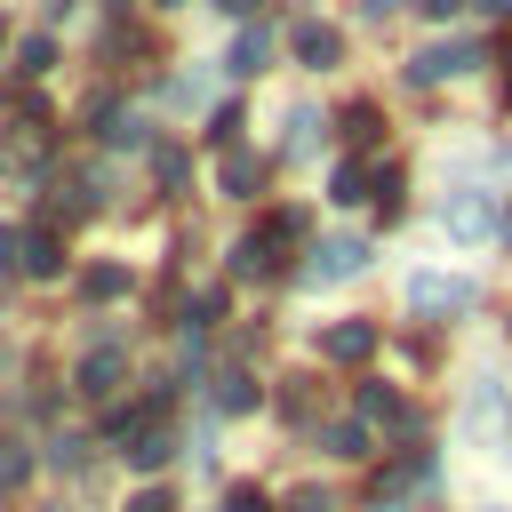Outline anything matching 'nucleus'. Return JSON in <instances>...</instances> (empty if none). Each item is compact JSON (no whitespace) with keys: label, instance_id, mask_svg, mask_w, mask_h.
<instances>
[{"label":"nucleus","instance_id":"nucleus-1","mask_svg":"<svg viewBox=\"0 0 512 512\" xmlns=\"http://www.w3.org/2000/svg\"><path fill=\"white\" fill-rule=\"evenodd\" d=\"M472 64H480V48H472V40H432V48L408 64V80H424V88H432V80H456V72H472Z\"/></svg>","mask_w":512,"mask_h":512},{"label":"nucleus","instance_id":"nucleus-2","mask_svg":"<svg viewBox=\"0 0 512 512\" xmlns=\"http://www.w3.org/2000/svg\"><path fill=\"white\" fill-rule=\"evenodd\" d=\"M408 304H416L424 320H440V312L472 304V280H448V272H416V280H408Z\"/></svg>","mask_w":512,"mask_h":512},{"label":"nucleus","instance_id":"nucleus-3","mask_svg":"<svg viewBox=\"0 0 512 512\" xmlns=\"http://www.w3.org/2000/svg\"><path fill=\"white\" fill-rule=\"evenodd\" d=\"M296 64H304V72H336V64H344V32L304 16V24H296Z\"/></svg>","mask_w":512,"mask_h":512},{"label":"nucleus","instance_id":"nucleus-4","mask_svg":"<svg viewBox=\"0 0 512 512\" xmlns=\"http://www.w3.org/2000/svg\"><path fill=\"white\" fill-rule=\"evenodd\" d=\"M320 352H328V360H368V352H376V320H336V328H320Z\"/></svg>","mask_w":512,"mask_h":512},{"label":"nucleus","instance_id":"nucleus-5","mask_svg":"<svg viewBox=\"0 0 512 512\" xmlns=\"http://www.w3.org/2000/svg\"><path fill=\"white\" fill-rule=\"evenodd\" d=\"M216 184H224V200H256V192H264V160H256V152H224Z\"/></svg>","mask_w":512,"mask_h":512},{"label":"nucleus","instance_id":"nucleus-6","mask_svg":"<svg viewBox=\"0 0 512 512\" xmlns=\"http://www.w3.org/2000/svg\"><path fill=\"white\" fill-rule=\"evenodd\" d=\"M360 240H328V248H312V280H344V272H360Z\"/></svg>","mask_w":512,"mask_h":512},{"label":"nucleus","instance_id":"nucleus-7","mask_svg":"<svg viewBox=\"0 0 512 512\" xmlns=\"http://www.w3.org/2000/svg\"><path fill=\"white\" fill-rule=\"evenodd\" d=\"M120 368H128V360H120L112 344H104V352H88V360H80V392H88V400H104V392L120 384Z\"/></svg>","mask_w":512,"mask_h":512},{"label":"nucleus","instance_id":"nucleus-8","mask_svg":"<svg viewBox=\"0 0 512 512\" xmlns=\"http://www.w3.org/2000/svg\"><path fill=\"white\" fill-rule=\"evenodd\" d=\"M256 400H264V384H256V376H240V368H224V376H216V408H224V416H248Z\"/></svg>","mask_w":512,"mask_h":512},{"label":"nucleus","instance_id":"nucleus-9","mask_svg":"<svg viewBox=\"0 0 512 512\" xmlns=\"http://www.w3.org/2000/svg\"><path fill=\"white\" fill-rule=\"evenodd\" d=\"M24 272H32V280H56V272H64V240H56V232H32V240H24Z\"/></svg>","mask_w":512,"mask_h":512},{"label":"nucleus","instance_id":"nucleus-10","mask_svg":"<svg viewBox=\"0 0 512 512\" xmlns=\"http://www.w3.org/2000/svg\"><path fill=\"white\" fill-rule=\"evenodd\" d=\"M80 296H88V304L128 296V264H88V272H80Z\"/></svg>","mask_w":512,"mask_h":512},{"label":"nucleus","instance_id":"nucleus-11","mask_svg":"<svg viewBox=\"0 0 512 512\" xmlns=\"http://www.w3.org/2000/svg\"><path fill=\"white\" fill-rule=\"evenodd\" d=\"M120 456H128V464H136V472H160V464H168V456H176V440H168V432H136V440H128V448H120Z\"/></svg>","mask_w":512,"mask_h":512},{"label":"nucleus","instance_id":"nucleus-12","mask_svg":"<svg viewBox=\"0 0 512 512\" xmlns=\"http://www.w3.org/2000/svg\"><path fill=\"white\" fill-rule=\"evenodd\" d=\"M328 200H336V208L368 200V168H360V160H336V176H328Z\"/></svg>","mask_w":512,"mask_h":512},{"label":"nucleus","instance_id":"nucleus-13","mask_svg":"<svg viewBox=\"0 0 512 512\" xmlns=\"http://www.w3.org/2000/svg\"><path fill=\"white\" fill-rule=\"evenodd\" d=\"M480 232H488V208H480V200L464 192V200L448 208V240H480Z\"/></svg>","mask_w":512,"mask_h":512},{"label":"nucleus","instance_id":"nucleus-14","mask_svg":"<svg viewBox=\"0 0 512 512\" xmlns=\"http://www.w3.org/2000/svg\"><path fill=\"white\" fill-rule=\"evenodd\" d=\"M320 440H328V456H344V464H360V456H368V432H360V424H328Z\"/></svg>","mask_w":512,"mask_h":512},{"label":"nucleus","instance_id":"nucleus-15","mask_svg":"<svg viewBox=\"0 0 512 512\" xmlns=\"http://www.w3.org/2000/svg\"><path fill=\"white\" fill-rule=\"evenodd\" d=\"M264 56H272L264 32H240V40H232V72H264Z\"/></svg>","mask_w":512,"mask_h":512},{"label":"nucleus","instance_id":"nucleus-16","mask_svg":"<svg viewBox=\"0 0 512 512\" xmlns=\"http://www.w3.org/2000/svg\"><path fill=\"white\" fill-rule=\"evenodd\" d=\"M32 480V456L24 448H0V488H24Z\"/></svg>","mask_w":512,"mask_h":512},{"label":"nucleus","instance_id":"nucleus-17","mask_svg":"<svg viewBox=\"0 0 512 512\" xmlns=\"http://www.w3.org/2000/svg\"><path fill=\"white\" fill-rule=\"evenodd\" d=\"M344 136H360V144H368V136H376V104H352V112H344Z\"/></svg>","mask_w":512,"mask_h":512},{"label":"nucleus","instance_id":"nucleus-18","mask_svg":"<svg viewBox=\"0 0 512 512\" xmlns=\"http://www.w3.org/2000/svg\"><path fill=\"white\" fill-rule=\"evenodd\" d=\"M128 512H176V496H168V488H136V496H128Z\"/></svg>","mask_w":512,"mask_h":512},{"label":"nucleus","instance_id":"nucleus-19","mask_svg":"<svg viewBox=\"0 0 512 512\" xmlns=\"http://www.w3.org/2000/svg\"><path fill=\"white\" fill-rule=\"evenodd\" d=\"M288 152H312V112H288Z\"/></svg>","mask_w":512,"mask_h":512},{"label":"nucleus","instance_id":"nucleus-20","mask_svg":"<svg viewBox=\"0 0 512 512\" xmlns=\"http://www.w3.org/2000/svg\"><path fill=\"white\" fill-rule=\"evenodd\" d=\"M288 512H336V504H328V488H296V496H288Z\"/></svg>","mask_w":512,"mask_h":512},{"label":"nucleus","instance_id":"nucleus-21","mask_svg":"<svg viewBox=\"0 0 512 512\" xmlns=\"http://www.w3.org/2000/svg\"><path fill=\"white\" fill-rule=\"evenodd\" d=\"M224 512H272V504H264V488H232V496H224Z\"/></svg>","mask_w":512,"mask_h":512},{"label":"nucleus","instance_id":"nucleus-22","mask_svg":"<svg viewBox=\"0 0 512 512\" xmlns=\"http://www.w3.org/2000/svg\"><path fill=\"white\" fill-rule=\"evenodd\" d=\"M8 264H16V232L0 224V272H8Z\"/></svg>","mask_w":512,"mask_h":512},{"label":"nucleus","instance_id":"nucleus-23","mask_svg":"<svg viewBox=\"0 0 512 512\" xmlns=\"http://www.w3.org/2000/svg\"><path fill=\"white\" fill-rule=\"evenodd\" d=\"M456 8H464V0H424V16H456Z\"/></svg>","mask_w":512,"mask_h":512},{"label":"nucleus","instance_id":"nucleus-24","mask_svg":"<svg viewBox=\"0 0 512 512\" xmlns=\"http://www.w3.org/2000/svg\"><path fill=\"white\" fill-rule=\"evenodd\" d=\"M392 8H400V0H360V16H392Z\"/></svg>","mask_w":512,"mask_h":512},{"label":"nucleus","instance_id":"nucleus-25","mask_svg":"<svg viewBox=\"0 0 512 512\" xmlns=\"http://www.w3.org/2000/svg\"><path fill=\"white\" fill-rule=\"evenodd\" d=\"M480 8H488V16H512V0H480Z\"/></svg>","mask_w":512,"mask_h":512},{"label":"nucleus","instance_id":"nucleus-26","mask_svg":"<svg viewBox=\"0 0 512 512\" xmlns=\"http://www.w3.org/2000/svg\"><path fill=\"white\" fill-rule=\"evenodd\" d=\"M152 8H176V0H152Z\"/></svg>","mask_w":512,"mask_h":512},{"label":"nucleus","instance_id":"nucleus-27","mask_svg":"<svg viewBox=\"0 0 512 512\" xmlns=\"http://www.w3.org/2000/svg\"><path fill=\"white\" fill-rule=\"evenodd\" d=\"M504 232H512V216H504Z\"/></svg>","mask_w":512,"mask_h":512},{"label":"nucleus","instance_id":"nucleus-28","mask_svg":"<svg viewBox=\"0 0 512 512\" xmlns=\"http://www.w3.org/2000/svg\"><path fill=\"white\" fill-rule=\"evenodd\" d=\"M0 32H8V24H0Z\"/></svg>","mask_w":512,"mask_h":512}]
</instances>
